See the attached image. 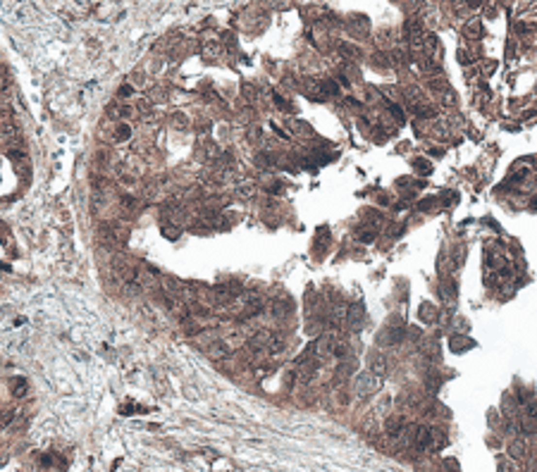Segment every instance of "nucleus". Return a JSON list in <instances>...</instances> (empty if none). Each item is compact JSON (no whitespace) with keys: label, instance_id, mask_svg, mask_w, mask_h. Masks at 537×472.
Here are the masks:
<instances>
[{"label":"nucleus","instance_id":"1","mask_svg":"<svg viewBox=\"0 0 537 472\" xmlns=\"http://www.w3.org/2000/svg\"><path fill=\"white\" fill-rule=\"evenodd\" d=\"M380 389V377L372 374V372H363L356 377V393L358 396H370Z\"/></svg>","mask_w":537,"mask_h":472},{"label":"nucleus","instance_id":"2","mask_svg":"<svg viewBox=\"0 0 537 472\" xmlns=\"http://www.w3.org/2000/svg\"><path fill=\"white\" fill-rule=\"evenodd\" d=\"M363 312H366L363 303H353V306H351V310L346 312V327H349L351 332H356V329L363 325V317H366Z\"/></svg>","mask_w":537,"mask_h":472},{"label":"nucleus","instance_id":"3","mask_svg":"<svg viewBox=\"0 0 537 472\" xmlns=\"http://www.w3.org/2000/svg\"><path fill=\"white\" fill-rule=\"evenodd\" d=\"M401 339H403V327H389V329H385V332L377 336V343L389 346V343H396V341H401Z\"/></svg>","mask_w":537,"mask_h":472},{"label":"nucleus","instance_id":"4","mask_svg":"<svg viewBox=\"0 0 537 472\" xmlns=\"http://www.w3.org/2000/svg\"><path fill=\"white\" fill-rule=\"evenodd\" d=\"M385 432H387L389 437H399V434L403 432V420H401V417H389V420L385 422Z\"/></svg>","mask_w":537,"mask_h":472},{"label":"nucleus","instance_id":"5","mask_svg":"<svg viewBox=\"0 0 537 472\" xmlns=\"http://www.w3.org/2000/svg\"><path fill=\"white\" fill-rule=\"evenodd\" d=\"M10 391H12V396H24L27 393V379L24 377L10 379Z\"/></svg>","mask_w":537,"mask_h":472},{"label":"nucleus","instance_id":"6","mask_svg":"<svg viewBox=\"0 0 537 472\" xmlns=\"http://www.w3.org/2000/svg\"><path fill=\"white\" fill-rule=\"evenodd\" d=\"M468 346H473V341L470 339H466V336H453L452 339V348L458 353L461 348H468Z\"/></svg>","mask_w":537,"mask_h":472},{"label":"nucleus","instance_id":"7","mask_svg":"<svg viewBox=\"0 0 537 472\" xmlns=\"http://www.w3.org/2000/svg\"><path fill=\"white\" fill-rule=\"evenodd\" d=\"M136 208H139V200H136L134 195H124V198H122V210H124V212H134Z\"/></svg>","mask_w":537,"mask_h":472},{"label":"nucleus","instance_id":"8","mask_svg":"<svg viewBox=\"0 0 537 472\" xmlns=\"http://www.w3.org/2000/svg\"><path fill=\"white\" fill-rule=\"evenodd\" d=\"M129 136H132V127L129 124H119L115 129V141H127Z\"/></svg>","mask_w":537,"mask_h":472},{"label":"nucleus","instance_id":"9","mask_svg":"<svg viewBox=\"0 0 537 472\" xmlns=\"http://www.w3.org/2000/svg\"><path fill=\"white\" fill-rule=\"evenodd\" d=\"M482 33V24L478 19H473V22H468L466 24V36H470V38H475V36H480Z\"/></svg>","mask_w":537,"mask_h":472},{"label":"nucleus","instance_id":"10","mask_svg":"<svg viewBox=\"0 0 537 472\" xmlns=\"http://www.w3.org/2000/svg\"><path fill=\"white\" fill-rule=\"evenodd\" d=\"M208 353H210L213 358H225V356H227V346H225V343H213V346H208Z\"/></svg>","mask_w":537,"mask_h":472},{"label":"nucleus","instance_id":"11","mask_svg":"<svg viewBox=\"0 0 537 472\" xmlns=\"http://www.w3.org/2000/svg\"><path fill=\"white\" fill-rule=\"evenodd\" d=\"M523 441H513V444L509 446V453L511 456H513V458H523V456H525V448H523Z\"/></svg>","mask_w":537,"mask_h":472},{"label":"nucleus","instance_id":"12","mask_svg":"<svg viewBox=\"0 0 537 472\" xmlns=\"http://www.w3.org/2000/svg\"><path fill=\"white\" fill-rule=\"evenodd\" d=\"M356 239L363 241V244H370V241H375V231H370V229H358V231H356Z\"/></svg>","mask_w":537,"mask_h":472},{"label":"nucleus","instance_id":"13","mask_svg":"<svg viewBox=\"0 0 537 472\" xmlns=\"http://www.w3.org/2000/svg\"><path fill=\"white\" fill-rule=\"evenodd\" d=\"M12 417H15V408H5V410L0 413V427H7Z\"/></svg>","mask_w":537,"mask_h":472},{"label":"nucleus","instance_id":"14","mask_svg":"<svg viewBox=\"0 0 537 472\" xmlns=\"http://www.w3.org/2000/svg\"><path fill=\"white\" fill-rule=\"evenodd\" d=\"M420 310H423V320H425V322H435V308L430 306V303H423V306H420Z\"/></svg>","mask_w":537,"mask_h":472},{"label":"nucleus","instance_id":"15","mask_svg":"<svg viewBox=\"0 0 537 472\" xmlns=\"http://www.w3.org/2000/svg\"><path fill=\"white\" fill-rule=\"evenodd\" d=\"M389 112H392V114H394L396 119H399V122H403V117H406V114H403V110H401V108H399V105H394V103H392V105H389Z\"/></svg>","mask_w":537,"mask_h":472},{"label":"nucleus","instance_id":"16","mask_svg":"<svg viewBox=\"0 0 537 472\" xmlns=\"http://www.w3.org/2000/svg\"><path fill=\"white\" fill-rule=\"evenodd\" d=\"M413 165H416V169H418V172H423V174H430V169H432V167L427 165V163H423V160H416Z\"/></svg>","mask_w":537,"mask_h":472},{"label":"nucleus","instance_id":"17","mask_svg":"<svg viewBox=\"0 0 537 472\" xmlns=\"http://www.w3.org/2000/svg\"><path fill=\"white\" fill-rule=\"evenodd\" d=\"M442 100H444V105H453V100H456V98H453V93H452V91H444Z\"/></svg>","mask_w":537,"mask_h":472},{"label":"nucleus","instance_id":"18","mask_svg":"<svg viewBox=\"0 0 537 472\" xmlns=\"http://www.w3.org/2000/svg\"><path fill=\"white\" fill-rule=\"evenodd\" d=\"M136 108H139V112H141V114H148V112H151V105H148V100H139V105H136Z\"/></svg>","mask_w":537,"mask_h":472},{"label":"nucleus","instance_id":"19","mask_svg":"<svg viewBox=\"0 0 537 472\" xmlns=\"http://www.w3.org/2000/svg\"><path fill=\"white\" fill-rule=\"evenodd\" d=\"M129 93H132V86H122L119 88V96H129Z\"/></svg>","mask_w":537,"mask_h":472}]
</instances>
